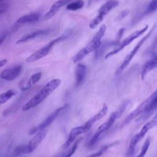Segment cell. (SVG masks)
<instances>
[{
    "instance_id": "30bf717a",
    "label": "cell",
    "mask_w": 157,
    "mask_h": 157,
    "mask_svg": "<svg viewBox=\"0 0 157 157\" xmlns=\"http://www.w3.org/2000/svg\"><path fill=\"white\" fill-rule=\"evenodd\" d=\"M67 107L66 105L61 107H59L58 109H57L56 110H55L54 112H53L52 113H50L44 121L42 123H41L40 124H39L37 126L34 128L33 129H31L29 134L30 135L31 134H34L35 133H36L37 132L39 131L40 130H42V129H45L46 127H47L48 126H49L53 121V120L57 117V116L58 115V114L59 113V112L63 110L64 108H66Z\"/></svg>"
},
{
    "instance_id": "7402d4cb",
    "label": "cell",
    "mask_w": 157,
    "mask_h": 157,
    "mask_svg": "<svg viewBox=\"0 0 157 157\" xmlns=\"http://www.w3.org/2000/svg\"><path fill=\"white\" fill-rule=\"evenodd\" d=\"M83 5L84 2L82 0H77L69 3L66 6V9L67 10H77L82 9Z\"/></svg>"
},
{
    "instance_id": "f1b7e54d",
    "label": "cell",
    "mask_w": 157,
    "mask_h": 157,
    "mask_svg": "<svg viewBox=\"0 0 157 157\" xmlns=\"http://www.w3.org/2000/svg\"><path fill=\"white\" fill-rule=\"evenodd\" d=\"M129 13V11H128L127 10H124L123 12H122L120 15H119V17H118V18L120 19V20H121V19H122V18H123L124 17H126L128 14Z\"/></svg>"
},
{
    "instance_id": "8992f818",
    "label": "cell",
    "mask_w": 157,
    "mask_h": 157,
    "mask_svg": "<svg viewBox=\"0 0 157 157\" xmlns=\"http://www.w3.org/2000/svg\"><path fill=\"white\" fill-rule=\"evenodd\" d=\"M148 25H147L143 28H142L139 30H137V31L133 32L132 33H131L127 37H126L124 40H123L120 43H119L116 48H115L113 50H112L111 52H110L107 54H106V55L105 56V59H107V58L112 56L113 55L117 54V53L120 52L121 50H123V48L124 47L129 45L136 38L139 37L140 36H141L144 33H145L147 31V30L148 29Z\"/></svg>"
},
{
    "instance_id": "52a82bcc",
    "label": "cell",
    "mask_w": 157,
    "mask_h": 157,
    "mask_svg": "<svg viewBox=\"0 0 157 157\" xmlns=\"http://www.w3.org/2000/svg\"><path fill=\"white\" fill-rule=\"evenodd\" d=\"M155 25L153 26V28H151V29L149 31V33L145 35L143 38H142L139 42L138 43L135 45V47L133 48V49L129 52V53L126 56V58H124V59L122 63L121 64V65L120 66V67H118V69L117 71V74H120L121 72H122L125 69L126 67L129 65V64L130 63V62L131 61V60L132 59V58H134V56L136 55V54L137 53V52L139 51V48H140V47L144 44V43L145 42V40L150 37V34H151V33L153 32L154 28H155Z\"/></svg>"
},
{
    "instance_id": "1f68e13d",
    "label": "cell",
    "mask_w": 157,
    "mask_h": 157,
    "mask_svg": "<svg viewBox=\"0 0 157 157\" xmlns=\"http://www.w3.org/2000/svg\"><path fill=\"white\" fill-rule=\"evenodd\" d=\"M100 0H88V5L90 6V4H91L93 2H97V1H99Z\"/></svg>"
},
{
    "instance_id": "d4e9b609",
    "label": "cell",
    "mask_w": 157,
    "mask_h": 157,
    "mask_svg": "<svg viewBox=\"0 0 157 157\" xmlns=\"http://www.w3.org/2000/svg\"><path fill=\"white\" fill-rule=\"evenodd\" d=\"M157 109V94L151 101L150 104H149L148 107H147V110H145V113H150L153 112L155 110Z\"/></svg>"
},
{
    "instance_id": "6da1fadb",
    "label": "cell",
    "mask_w": 157,
    "mask_h": 157,
    "mask_svg": "<svg viewBox=\"0 0 157 157\" xmlns=\"http://www.w3.org/2000/svg\"><path fill=\"white\" fill-rule=\"evenodd\" d=\"M61 82V80L59 78H54L49 81L37 94L23 105L21 110L26 111L37 106L59 86Z\"/></svg>"
},
{
    "instance_id": "44dd1931",
    "label": "cell",
    "mask_w": 157,
    "mask_h": 157,
    "mask_svg": "<svg viewBox=\"0 0 157 157\" xmlns=\"http://www.w3.org/2000/svg\"><path fill=\"white\" fill-rule=\"evenodd\" d=\"M41 76H42V73L40 72L33 74L29 78V79L28 80V82H27V83L25 86H23L21 88V89L23 90H26L29 89L40 79Z\"/></svg>"
},
{
    "instance_id": "cb8c5ba5",
    "label": "cell",
    "mask_w": 157,
    "mask_h": 157,
    "mask_svg": "<svg viewBox=\"0 0 157 157\" xmlns=\"http://www.w3.org/2000/svg\"><path fill=\"white\" fill-rule=\"evenodd\" d=\"M150 138H147L145 141L144 142V145L141 148V150H140V152L139 153V154L136 156V157H144L145 155L146 154L147 151H148V148H149V146H150Z\"/></svg>"
},
{
    "instance_id": "603a6c76",
    "label": "cell",
    "mask_w": 157,
    "mask_h": 157,
    "mask_svg": "<svg viewBox=\"0 0 157 157\" xmlns=\"http://www.w3.org/2000/svg\"><path fill=\"white\" fill-rule=\"evenodd\" d=\"M80 139H78L75 142V144L72 146V147L69 148V149H67L66 151H65L60 157H71L74 153V152L75 151L77 148V146H78V142L80 141Z\"/></svg>"
},
{
    "instance_id": "83f0119b",
    "label": "cell",
    "mask_w": 157,
    "mask_h": 157,
    "mask_svg": "<svg viewBox=\"0 0 157 157\" xmlns=\"http://www.w3.org/2000/svg\"><path fill=\"white\" fill-rule=\"evenodd\" d=\"M107 147H104L102 148L101 149H100L98 151H97V152H96V153H94L93 154H91V155H89L87 157H99L100 156L102 155V154L107 149Z\"/></svg>"
},
{
    "instance_id": "277c9868",
    "label": "cell",
    "mask_w": 157,
    "mask_h": 157,
    "mask_svg": "<svg viewBox=\"0 0 157 157\" xmlns=\"http://www.w3.org/2000/svg\"><path fill=\"white\" fill-rule=\"evenodd\" d=\"M119 2L117 0H109L105 2L99 9L98 14L89 23L91 29L95 28L103 20L104 17L113 9L118 6Z\"/></svg>"
},
{
    "instance_id": "d6986e66",
    "label": "cell",
    "mask_w": 157,
    "mask_h": 157,
    "mask_svg": "<svg viewBox=\"0 0 157 157\" xmlns=\"http://www.w3.org/2000/svg\"><path fill=\"white\" fill-rule=\"evenodd\" d=\"M156 125H157V112H156L155 115H154L152 120L148 123H147L141 129L140 131L137 134V136L139 137V139L141 140L145 134L151 129L154 128Z\"/></svg>"
},
{
    "instance_id": "8fae6325",
    "label": "cell",
    "mask_w": 157,
    "mask_h": 157,
    "mask_svg": "<svg viewBox=\"0 0 157 157\" xmlns=\"http://www.w3.org/2000/svg\"><path fill=\"white\" fill-rule=\"evenodd\" d=\"M74 0H58L56 1L50 8L49 10L43 16L42 20H48L53 17L57 12L59 10V9L64 6V5L68 4L71 1Z\"/></svg>"
},
{
    "instance_id": "ffe728a7",
    "label": "cell",
    "mask_w": 157,
    "mask_h": 157,
    "mask_svg": "<svg viewBox=\"0 0 157 157\" xmlns=\"http://www.w3.org/2000/svg\"><path fill=\"white\" fill-rule=\"evenodd\" d=\"M18 93L17 90L15 88L9 89L6 92L0 94V104H3L8 101L12 97L15 96Z\"/></svg>"
},
{
    "instance_id": "2e32d148",
    "label": "cell",
    "mask_w": 157,
    "mask_h": 157,
    "mask_svg": "<svg viewBox=\"0 0 157 157\" xmlns=\"http://www.w3.org/2000/svg\"><path fill=\"white\" fill-rule=\"evenodd\" d=\"M156 68H157V55L144 64L141 72L142 79L144 80L148 72Z\"/></svg>"
},
{
    "instance_id": "9a60e30c",
    "label": "cell",
    "mask_w": 157,
    "mask_h": 157,
    "mask_svg": "<svg viewBox=\"0 0 157 157\" xmlns=\"http://www.w3.org/2000/svg\"><path fill=\"white\" fill-rule=\"evenodd\" d=\"M40 17V15L37 13H33L25 15L19 18L15 22V26H20L25 23H32L37 21Z\"/></svg>"
},
{
    "instance_id": "484cf974",
    "label": "cell",
    "mask_w": 157,
    "mask_h": 157,
    "mask_svg": "<svg viewBox=\"0 0 157 157\" xmlns=\"http://www.w3.org/2000/svg\"><path fill=\"white\" fill-rule=\"evenodd\" d=\"M157 10V0H151L147 7V13H151Z\"/></svg>"
},
{
    "instance_id": "3957f363",
    "label": "cell",
    "mask_w": 157,
    "mask_h": 157,
    "mask_svg": "<svg viewBox=\"0 0 157 157\" xmlns=\"http://www.w3.org/2000/svg\"><path fill=\"white\" fill-rule=\"evenodd\" d=\"M47 134V131L45 129L38 131L29 142L24 145H20L16 148L13 152L14 156H19L21 155L28 154L33 152L42 142Z\"/></svg>"
},
{
    "instance_id": "5b68a950",
    "label": "cell",
    "mask_w": 157,
    "mask_h": 157,
    "mask_svg": "<svg viewBox=\"0 0 157 157\" xmlns=\"http://www.w3.org/2000/svg\"><path fill=\"white\" fill-rule=\"evenodd\" d=\"M69 35V34L67 33L66 34H63L62 36H60L55 39H53L50 42H49L47 45L37 50L34 53L31 54L29 56H28L26 59V63H33V62L36 61L40 59H41L42 58L45 56L49 53L50 50H51V48L55 44H56L59 41L66 39V38H67Z\"/></svg>"
},
{
    "instance_id": "ac0fdd59",
    "label": "cell",
    "mask_w": 157,
    "mask_h": 157,
    "mask_svg": "<svg viewBox=\"0 0 157 157\" xmlns=\"http://www.w3.org/2000/svg\"><path fill=\"white\" fill-rule=\"evenodd\" d=\"M86 66L85 65L78 63L75 68V85L79 86L83 82L86 75Z\"/></svg>"
},
{
    "instance_id": "f546056e",
    "label": "cell",
    "mask_w": 157,
    "mask_h": 157,
    "mask_svg": "<svg viewBox=\"0 0 157 157\" xmlns=\"http://www.w3.org/2000/svg\"><path fill=\"white\" fill-rule=\"evenodd\" d=\"M7 62V60L6 59H4L2 60H0V67L3 66L4 65H5Z\"/></svg>"
},
{
    "instance_id": "7a4b0ae2",
    "label": "cell",
    "mask_w": 157,
    "mask_h": 157,
    "mask_svg": "<svg viewBox=\"0 0 157 157\" xmlns=\"http://www.w3.org/2000/svg\"><path fill=\"white\" fill-rule=\"evenodd\" d=\"M106 30V26L105 25H102L99 28V30L95 34L91 40H90L88 44L81 49L72 58V61L74 63L82 59L85 56H86L90 53L96 50L101 45V39L104 36Z\"/></svg>"
},
{
    "instance_id": "7c38bea8",
    "label": "cell",
    "mask_w": 157,
    "mask_h": 157,
    "mask_svg": "<svg viewBox=\"0 0 157 157\" xmlns=\"http://www.w3.org/2000/svg\"><path fill=\"white\" fill-rule=\"evenodd\" d=\"M108 110V107L106 104H104L102 108L100 109V110L94 115H93L92 117H91L85 123H84L83 125L85 127L86 132H88L92 127L93 124L98 121V120L102 118L107 113Z\"/></svg>"
},
{
    "instance_id": "ba28073f",
    "label": "cell",
    "mask_w": 157,
    "mask_h": 157,
    "mask_svg": "<svg viewBox=\"0 0 157 157\" xmlns=\"http://www.w3.org/2000/svg\"><path fill=\"white\" fill-rule=\"evenodd\" d=\"M156 94H157V90H156L147 99L144 100L136 109H134L132 112H131L128 115V116L125 118L123 122V124L124 125L127 124L132 120H134L135 118H136L137 116H139L140 114L142 113H145V110H147L151 101L153 100V99L155 98Z\"/></svg>"
},
{
    "instance_id": "e0dca14e",
    "label": "cell",
    "mask_w": 157,
    "mask_h": 157,
    "mask_svg": "<svg viewBox=\"0 0 157 157\" xmlns=\"http://www.w3.org/2000/svg\"><path fill=\"white\" fill-rule=\"evenodd\" d=\"M47 33V30H38L33 33H31L29 34H26L19 38L17 41L16 44H24L26 43L32 39H34L39 36L46 34Z\"/></svg>"
},
{
    "instance_id": "4316f807",
    "label": "cell",
    "mask_w": 157,
    "mask_h": 157,
    "mask_svg": "<svg viewBox=\"0 0 157 157\" xmlns=\"http://www.w3.org/2000/svg\"><path fill=\"white\" fill-rule=\"evenodd\" d=\"M9 8V5L6 2H1L0 3V15L4 13Z\"/></svg>"
},
{
    "instance_id": "5bb4252c",
    "label": "cell",
    "mask_w": 157,
    "mask_h": 157,
    "mask_svg": "<svg viewBox=\"0 0 157 157\" xmlns=\"http://www.w3.org/2000/svg\"><path fill=\"white\" fill-rule=\"evenodd\" d=\"M21 69V66H17L12 68L5 69L1 73L0 77L3 80L11 81L18 76Z\"/></svg>"
},
{
    "instance_id": "9c48e42d",
    "label": "cell",
    "mask_w": 157,
    "mask_h": 157,
    "mask_svg": "<svg viewBox=\"0 0 157 157\" xmlns=\"http://www.w3.org/2000/svg\"><path fill=\"white\" fill-rule=\"evenodd\" d=\"M118 116H119V115L117 112H113L110 115L109 119L105 123L102 124L98 128L96 132H95V134H94V136H93V137L91 138V139L90 140V141L89 142V146H90V147L93 146L97 142L100 135L104 131L109 129L113 125V124L115 121L116 119L118 117Z\"/></svg>"
},
{
    "instance_id": "4dcf8cb0",
    "label": "cell",
    "mask_w": 157,
    "mask_h": 157,
    "mask_svg": "<svg viewBox=\"0 0 157 157\" xmlns=\"http://www.w3.org/2000/svg\"><path fill=\"white\" fill-rule=\"evenodd\" d=\"M5 39H6V36H5V35L1 36H0V45L4 42V40H5Z\"/></svg>"
},
{
    "instance_id": "4fadbf2b",
    "label": "cell",
    "mask_w": 157,
    "mask_h": 157,
    "mask_svg": "<svg viewBox=\"0 0 157 157\" xmlns=\"http://www.w3.org/2000/svg\"><path fill=\"white\" fill-rule=\"evenodd\" d=\"M85 132H86V131L85 127L83 126V125L72 128L69 134L67 139L63 145L62 148L63 149L67 148L70 146V145L73 142V141L76 139L77 136L83 134V133H85Z\"/></svg>"
}]
</instances>
